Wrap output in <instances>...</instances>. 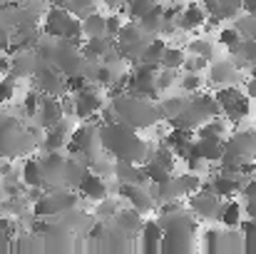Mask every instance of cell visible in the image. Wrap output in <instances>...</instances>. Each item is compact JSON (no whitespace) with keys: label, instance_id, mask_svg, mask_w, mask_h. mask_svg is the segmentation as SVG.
Returning a JSON list of instances; mask_svg holds the SVG:
<instances>
[{"label":"cell","instance_id":"cell-1","mask_svg":"<svg viewBox=\"0 0 256 254\" xmlns=\"http://www.w3.org/2000/svg\"><path fill=\"white\" fill-rule=\"evenodd\" d=\"M100 145L114 160L137 162V165H142L147 160V152L152 147L144 137H140V130H134L120 120L100 125Z\"/></svg>","mask_w":256,"mask_h":254},{"label":"cell","instance_id":"cell-2","mask_svg":"<svg viewBox=\"0 0 256 254\" xmlns=\"http://www.w3.org/2000/svg\"><path fill=\"white\" fill-rule=\"evenodd\" d=\"M157 224L162 227L160 254L192 252L194 237H196V217H192V212H186L184 207L174 212H160Z\"/></svg>","mask_w":256,"mask_h":254},{"label":"cell","instance_id":"cell-3","mask_svg":"<svg viewBox=\"0 0 256 254\" xmlns=\"http://www.w3.org/2000/svg\"><path fill=\"white\" fill-rule=\"evenodd\" d=\"M110 105H112L114 120H120V122H124V125H130L134 130H152L162 120L154 100H144V97L124 92L120 97H112Z\"/></svg>","mask_w":256,"mask_h":254},{"label":"cell","instance_id":"cell-4","mask_svg":"<svg viewBox=\"0 0 256 254\" xmlns=\"http://www.w3.org/2000/svg\"><path fill=\"white\" fill-rule=\"evenodd\" d=\"M256 160V130H239L232 137H224V152L216 162L222 172L239 174V167Z\"/></svg>","mask_w":256,"mask_h":254},{"label":"cell","instance_id":"cell-5","mask_svg":"<svg viewBox=\"0 0 256 254\" xmlns=\"http://www.w3.org/2000/svg\"><path fill=\"white\" fill-rule=\"evenodd\" d=\"M35 142L30 140L28 130H22V125L12 117H2L0 120V157L15 160L18 155L30 152Z\"/></svg>","mask_w":256,"mask_h":254},{"label":"cell","instance_id":"cell-6","mask_svg":"<svg viewBox=\"0 0 256 254\" xmlns=\"http://www.w3.org/2000/svg\"><path fill=\"white\" fill-rule=\"evenodd\" d=\"M214 97H216V102H219V107H222V115H224L232 125L242 122V120L249 115L252 100H249V97H246V92H242L236 85L219 87V90L214 92Z\"/></svg>","mask_w":256,"mask_h":254},{"label":"cell","instance_id":"cell-7","mask_svg":"<svg viewBox=\"0 0 256 254\" xmlns=\"http://www.w3.org/2000/svg\"><path fill=\"white\" fill-rule=\"evenodd\" d=\"M62 75H72V73H82L85 68V58L80 53V45H72L68 40H58L55 43V53L50 60Z\"/></svg>","mask_w":256,"mask_h":254},{"label":"cell","instance_id":"cell-8","mask_svg":"<svg viewBox=\"0 0 256 254\" xmlns=\"http://www.w3.org/2000/svg\"><path fill=\"white\" fill-rule=\"evenodd\" d=\"M186 207L196 219H219V209H222V199L214 192H192L186 194Z\"/></svg>","mask_w":256,"mask_h":254},{"label":"cell","instance_id":"cell-9","mask_svg":"<svg viewBox=\"0 0 256 254\" xmlns=\"http://www.w3.org/2000/svg\"><path fill=\"white\" fill-rule=\"evenodd\" d=\"M204 80L214 87H226V85H239L244 80V75L232 60H212V65H206Z\"/></svg>","mask_w":256,"mask_h":254},{"label":"cell","instance_id":"cell-10","mask_svg":"<svg viewBox=\"0 0 256 254\" xmlns=\"http://www.w3.org/2000/svg\"><path fill=\"white\" fill-rule=\"evenodd\" d=\"M72 95H75V117H82V120H90L92 115H97L104 105L102 92L90 83L85 87H80L78 92H72Z\"/></svg>","mask_w":256,"mask_h":254},{"label":"cell","instance_id":"cell-11","mask_svg":"<svg viewBox=\"0 0 256 254\" xmlns=\"http://www.w3.org/2000/svg\"><path fill=\"white\" fill-rule=\"evenodd\" d=\"M120 197H124L130 202V207H134L137 212H152L157 199L152 194V189L147 184H120Z\"/></svg>","mask_w":256,"mask_h":254},{"label":"cell","instance_id":"cell-12","mask_svg":"<svg viewBox=\"0 0 256 254\" xmlns=\"http://www.w3.org/2000/svg\"><path fill=\"white\" fill-rule=\"evenodd\" d=\"M38 120H40V127L42 130H48V127H52V125H58L62 117H65V112H62V105H60V97H52V95H45V97H40V105H38Z\"/></svg>","mask_w":256,"mask_h":254},{"label":"cell","instance_id":"cell-13","mask_svg":"<svg viewBox=\"0 0 256 254\" xmlns=\"http://www.w3.org/2000/svg\"><path fill=\"white\" fill-rule=\"evenodd\" d=\"M249 177H242V174H232V172H219L214 179H212V189L219 199H229L234 194L242 192V184L246 182Z\"/></svg>","mask_w":256,"mask_h":254},{"label":"cell","instance_id":"cell-14","mask_svg":"<svg viewBox=\"0 0 256 254\" xmlns=\"http://www.w3.org/2000/svg\"><path fill=\"white\" fill-rule=\"evenodd\" d=\"M72 20V13H68L65 8H50L48 10V15H45V25H42V30H45V35L48 38H55V40H60L62 35H65V28H68V23Z\"/></svg>","mask_w":256,"mask_h":254},{"label":"cell","instance_id":"cell-15","mask_svg":"<svg viewBox=\"0 0 256 254\" xmlns=\"http://www.w3.org/2000/svg\"><path fill=\"white\" fill-rule=\"evenodd\" d=\"M114 177L120 184H150L147 172L137 162H124V160H114Z\"/></svg>","mask_w":256,"mask_h":254},{"label":"cell","instance_id":"cell-16","mask_svg":"<svg viewBox=\"0 0 256 254\" xmlns=\"http://www.w3.org/2000/svg\"><path fill=\"white\" fill-rule=\"evenodd\" d=\"M232 63L239 68V70H249L252 65H256V40L254 38H242L232 50Z\"/></svg>","mask_w":256,"mask_h":254},{"label":"cell","instance_id":"cell-17","mask_svg":"<svg viewBox=\"0 0 256 254\" xmlns=\"http://www.w3.org/2000/svg\"><path fill=\"white\" fill-rule=\"evenodd\" d=\"M204 20H206V10L202 5H196V3H189V5H182V13L176 18V28L179 30H186V33L202 30Z\"/></svg>","mask_w":256,"mask_h":254},{"label":"cell","instance_id":"cell-18","mask_svg":"<svg viewBox=\"0 0 256 254\" xmlns=\"http://www.w3.org/2000/svg\"><path fill=\"white\" fill-rule=\"evenodd\" d=\"M140 249L144 254H160V242H162V227L157 219H147L140 227Z\"/></svg>","mask_w":256,"mask_h":254},{"label":"cell","instance_id":"cell-19","mask_svg":"<svg viewBox=\"0 0 256 254\" xmlns=\"http://www.w3.org/2000/svg\"><path fill=\"white\" fill-rule=\"evenodd\" d=\"M78 192H80L82 197H87V199H92V202H100V199L107 197V184L102 182V177H100L97 172L87 169L85 177H82L80 184H78Z\"/></svg>","mask_w":256,"mask_h":254},{"label":"cell","instance_id":"cell-20","mask_svg":"<svg viewBox=\"0 0 256 254\" xmlns=\"http://www.w3.org/2000/svg\"><path fill=\"white\" fill-rule=\"evenodd\" d=\"M192 140H194V130H184V127H172L170 132L164 135V145L172 147V152L176 157H182V160L186 157Z\"/></svg>","mask_w":256,"mask_h":254},{"label":"cell","instance_id":"cell-21","mask_svg":"<svg viewBox=\"0 0 256 254\" xmlns=\"http://www.w3.org/2000/svg\"><path fill=\"white\" fill-rule=\"evenodd\" d=\"M38 63L40 60H38L35 50H22L20 55H10V73L8 75H12V78H28V75L35 73Z\"/></svg>","mask_w":256,"mask_h":254},{"label":"cell","instance_id":"cell-22","mask_svg":"<svg viewBox=\"0 0 256 254\" xmlns=\"http://www.w3.org/2000/svg\"><path fill=\"white\" fill-rule=\"evenodd\" d=\"M112 40L114 38H107V35H92V38H85L80 43V53L85 60H102V55L112 48Z\"/></svg>","mask_w":256,"mask_h":254},{"label":"cell","instance_id":"cell-23","mask_svg":"<svg viewBox=\"0 0 256 254\" xmlns=\"http://www.w3.org/2000/svg\"><path fill=\"white\" fill-rule=\"evenodd\" d=\"M142 212H137L134 207H127V209H117L114 212V227L122 232V234H137L140 227H142Z\"/></svg>","mask_w":256,"mask_h":254},{"label":"cell","instance_id":"cell-24","mask_svg":"<svg viewBox=\"0 0 256 254\" xmlns=\"http://www.w3.org/2000/svg\"><path fill=\"white\" fill-rule=\"evenodd\" d=\"M68 132H70V125H68L65 117H62L58 125L48 127V135H45V140H42V147H45L48 152H60V147L68 145Z\"/></svg>","mask_w":256,"mask_h":254},{"label":"cell","instance_id":"cell-25","mask_svg":"<svg viewBox=\"0 0 256 254\" xmlns=\"http://www.w3.org/2000/svg\"><path fill=\"white\" fill-rule=\"evenodd\" d=\"M242 214H244V207L229 197L226 202H222L219 222H222L224 227H229V229H239V224H242Z\"/></svg>","mask_w":256,"mask_h":254},{"label":"cell","instance_id":"cell-26","mask_svg":"<svg viewBox=\"0 0 256 254\" xmlns=\"http://www.w3.org/2000/svg\"><path fill=\"white\" fill-rule=\"evenodd\" d=\"M162 13H164V8L157 3L154 8H150V10L137 20V25H140L144 33H150V35H160V30H162Z\"/></svg>","mask_w":256,"mask_h":254},{"label":"cell","instance_id":"cell-27","mask_svg":"<svg viewBox=\"0 0 256 254\" xmlns=\"http://www.w3.org/2000/svg\"><path fill=\"white\" fill-rule=\"evenodd\" d=\"M164 48H167V43L162 40V38H152L144 48H142V53H140V63H147V65H160V58H162V53H164Z\"/></svg>","mask_w":256,"mask_h":254},{"label":"cell","instance_id":"cell-28","mask_svg":"<svg viewBox=\"0 0 256 254\" xmlns=\"http://www.w3.org/2000/svg\"><path fill=\"white\" fill-rule=\"evenodd\" d=\"M80 25H82V35H85V38L104 35V15H100L97 10L82 15V18H80Z\"/></svg>","mask_w":256,"mask_h":254},{"label":"cell","instance_id":"cell-29","mask_svg":"<svg viewBox=\"0 0 256 254\" xmlns=\"http://www.w3.org/2000/svg\"><path fill=\"white\" fill-rule=\"evenodd\" d=\"M244 252V239L242 234H236V229H229L226 232H219V242H216V252Z\"/></svg>","mask_w":256,"mask_h":254},{"label":"cell","instance_id":"cell-30","mask_svg":"<svg viewBox=\"0 0 256 254\" xmlns=\"http://www.w3.org/2000/svg\"><path fill=\"white\" fill-rule=\"evenodd\" d=\"M194 135H196V137H224V135H226V122H224L222 117H212V120H206L204 125H199V127L194 130Z\"/></svg>","mask_w":256,"mask_h":254},{"label":"cell","instance_id":"cell-31","mask_svg":"<svg viewBox=\"0 0 256 254\" xmlns=\"http://www.w3.org/2000/svg\"><path fill=\"white\" fill-rule=\"evenodd\" d=\"M239 13H242V0H219L212 15L222 23V20H234Z\"/></svg>","mask_w":256,"mask_h":254},{"label":"cell","instance_id":"cell-32","mask_svg":"<svg viewBox=\"0 0 256 254\" xmlns=\"http://www.w3.org/2000/svg\"><path fill=\"white\" fill-rule=\"evenodd\" d=\"M22 182L28 187H42V172H40V160H25L22 165ZM45 189V187H42Z\"/></svg>","mask_w":256,"mask_h":254},{"label":"cell","instance_id":"cell-33","mask_svg":"<svg viewBox=\"0 0 256 254\" xmlns=\"http://www.w3.org/2000/svg\"><path fill=\"white\" fill-rule=\"evenodd\" d=\"M184 50L182 48H172L167 45L162 58H160V68H170V70H182V63H184Z\"/></svg>","mask_w":256,"mask_h":254},{"label":"cell","instance_id":"cell-34","mask_svg":"<svg viewBox=\"0 0 256 254\" xmlns=\"http://www.w3.org/2000/svg\"><path fill=\"white\" fill-rule=\"evenodd\" d=\"M157 3H160V0H127L122 10H124V15H130V20H140V18H142L150 8H154Z\"/></svg>","mask_w":256,"mask_h":254},{"label":"cell","instance_id":"cell-35","mask_svg":"<svg viewBox=\"0 0 256 254\" xmlns=\"http://www.w3.org/2000/svg\"><path fill=\"white\" fill-rule=\"evenodd\" d=\"M186 50H189L192 55H199V58H204L206 63H212V60L216 58V48H214L209 40H189Z\"/></svg>","mask_w":256,"mask_h":254},{"label":"cell","instance_id":"cell-36","mask_svg":"<svg viewBox=\"0 0 256 254\" xmlns=\"http://www.w3.org/2000/svg\"><path fill=\"white\" fill-rule=\"evenodd\" d=\"M239 229H242V239H244V252H256V222L254 219H242V224H239Z\"/></svg>","mask_w":256,"mask_h":254},{"label":"cell","instance_id":"cell-37","mask_svg":"<svg viewBox=\"0 0 256 254\" xmlns=\"http://www.w3.org/2000/svg\"><path fill=\"white\" fill-rule=\"evenodd\" d=\"M35 217H50V214H60L58 212V207H55V202H52V197H50V192L45 194L42 192V197H38L35 199Z\"/></svg>","mask_w":256,"mask_h":254},{"label":"cell","instance_id":"cell-38","mask_svg":"<svg viewBox=\"0 0 256 254\" xmlns=\"http://www.w3.org/2000/svg\"><path fill=\"white\" fill-rule=\"evenodd\" d=\"M204 78H202V73H186V75H182V80H179V87L186 92V95H192V92H199L202 87H204Z\"/></svg>","mask_w":256,"mask_h":254},{"label":"cell","instance_id":"cell-39","mask_svg":"<svg viewBox=\"0 0 256 254\" xmlns=\"http://www.w3.org/2000/svg\"><path fill=\"white\" fill-rule=\"evenodd\" d=\"M206 65H209V63H206L204 58H199V55H192V53H189V55H184L182 70H184V73H204V70H206Z\"/></svg>","mask_w":256,"mask_h":254},{"label":"cell","instance_id":"cell-40","mask_svg":"<svg viewBox=\"0 0 256 254\" xmlns=\"http://www.w3.org/2000/svg\"><path fill=\"white\" fill-rule=\"evenodd\" d=\"M174 83H176V70H170V68H160V70H157V87H160L162 95H164Z\"/></svg>","mask_w":256,"mask_h":254},{"label":"cell","instance_id":"cell-41","mask_svg":"<svg viewBox=\"0 0 256 254\" xmlns=\"http://www.w3.org/2000/svg\"><path fill=\"white\" fill-rule=\"evenodd\" d=\"M97 8V0H70V13L75 15V18H82L87 13H92Z\"/></svg>","mask_w":256,"mask_h":254},{"label":"cell","instance_id":"cell-42","mask_svg":"<svg viewBox=\"0 0 256 254\" xmlns=\"http://www.w3.org/2000/svg\"><path fill=\"white\" fill-rule=\"evenodd\" d=\"M239 40H242V35L236 33V28H234V25H232V28H222V30H219V43H222L226 50H232Z\"/></svg>","mask_w":256,"mask_h":254},{"label":"cell","instance_id":"cell-43","mask_svg":"<svg viewBox=\"0 0 256 254\" xmlns=\"http://www.w3.org/2000/svg\"><path fill=\"white\" fill-rule=\"evenodd\" d=\"M12 95H15V78H12V75H8V78H2V80H0V105L10 102V100H12Z\"/></svg>","mask_w":256,"mask_h":254},{"label":"cell","instance_id":"cell-44","mask_svg":"<svg viewBox=\"0 0 256 254\" xmlns=\"http://www.w3.org/2000/svg\"><path fill=\"white\" fill-rule=\"evenodd\" d=\"M120 28H122V18H120V13L104 15V35H107V38H114V35L120 33Z\"/></svg>","mask_w":256,"mask_h":254},{"label":"cell","instance_id":"cell-45","mask_svg":"<svg viewBox=\"0 0 256 254\" xmlns=\"http://www.w3.org/2000/svg\"><path fill=\"white\" fill-rule=\"evenodd\" d=\"M90 83L82 73H72V75H65V92H78L80 87H85Z\"/></svg>","mask_w":256,"mask_h":254},{"label":"cell","instance_id":"cell-46","mask_svg":"<svg viewBox=\"0 0 256 254\" xmlns=\"http://www.w3.org/2000/svg\"><path fill=\"white\" fill-rule=\"evenodd\" d=\"M40 97H42V92H38V90H30V92L25 95V102H22V107H25V112H28V115H35V112H38Z\"/></svg>","mask_w":256,"mask_h":254},{"label":"cell","instance_id":"cell-47","mask_svg":"<svg viewBox=\"0 0 256 254\" xmlns=\"http://www.w3.org/2000/svg\"><path fill=\"white\" fill-rule=\"evenodd\" d=\"M114 212H117V204H114L110 197L100 199V209H97V214H100V219H102V222H104L107 217H114Z\"/></svg>","mask_w":256,"mask_h":254},{"label":"cell","instance_id":"cell-48","mask_svg":"<svg viewBox=\"0 0 256 254\" xmlns=\"http://www.w3.org/2000/svg\"><path fill=\"white\" fill-rule=\"evenodd\" d=\"M216 242H219V229H206L204 232V249L216 252Z\"/></svg>","mask_w":256,"mask_h":254},{"label":"cell","instance_id":"cell-49","mask_svg":"<svg viewBox=\"0 0 256 254\" xmlns=\"http://www.w3.org/2000/svg\"><path fill=\"white\" fill-rule=\"evenodd\" d=\"M239 194H244V199H256V174L249 177V179L242 184V192H239Z\"/></svg>","mask_w":256,"mask_h":254},{"label":"cell","instance_id":"cell-50","mask_svg":"<svg viewBox=\"0 0 256 254\" xmlns=\"http://www.w3.org/2000/svg\"><path fill=\"white\" fill-rule=\"evenodd\" d=\"M104 232H107V224L100 219V222H94V227H90V239H102Z\"/></svg>","mask_w":256,"mask_h":254},{"label":"cell","instance_id":"cell-51","mask_svg":"<svg viewBox=\"0 0 256 254\" xmlns=\"http://www.w3.org/2000/svg\"><path fill=\"white\" fill-rule=\"evenodd\" d=\"M8 48H10V35H8V30L0 28V53H8Z\"/></svg>","mask_w":256,"mask_h":254},{"label":"cell","instance_id":"cell-52","mask_svg":"<svg viewBox=\"0 0 256 254\" xmlns=\"http://www.w3.org/2000/svg\"><path fill=\"white\" fill-rule=\"evenodd\" d=\"M102 3H104L112 13H120V10L124 8V3H127V0H102Z\"/></svg>","mask_w":256,"mask_h":254},{"label":"cell","instance_id":"cell-53","mask_svg":"<svg viewBox=\"0 0 256 254\" xmlns=\"http://www.w3.org/2000/svg\"><path fill=\"white\" fill-rule=\"evenodd\" d=\"M246 97H249V100H256V78H249V80H246Z\"/></svg>","mask_w":256,"mask_h":254},{"label":"cell","instance_id":"cell-54","mask_svg":"<svg viewBox=\"0 0 256 254\" xmlns=\"http://www.w3.org/2000/svg\"><path fill=\"white\" fill-rule=\"evenodd\" d=\"M242 10H244V13H252V15H256V0H242Z\"/></svg>","mask_w":256,"mask_h":254},{"label":"cell","instance_id":"cell-55","mask_svg":"<svg viewBox=\"0 0 256 254\" xmlns=\"http://www.w3.org/2000/svg\"><path fill=\"white\" fill-rule=\"evenodd\" d=\"M0 73H10V55H0Z\"/></svg>","mask_w":256,"mask_h":254},{"label":"cell","instance_id":"cell-56","mask_svg":"<svg viewBox=\"0 0 256 254\" xmlns=\"http://www.w3.org/2000/svg\"><path fill=\"white\" fill-rule=\"evenodd\" d=\"M50 5H55V8H65V10H68V8H70V0H50ZM68 13H70V10H68Z\"/></svg>","mask_w":256,"mask_h":254},{"label":"cell","instance_id":"cell-57","mask_svg":"<svg viewBox=\"0 0 256 254\" xmlns=\"http://www.w3.org/2000/svg\"><path fill=\"white\" fill-rule=\"evenodd\" d=\"M249 75H252V78H256V65H252V68H249Z\"/></svg>","mask_w":256,"mask_h":254},{"label":"cell","instance_id":"cell-58","mask_svg":"<svg viewBox=\"0 0 256 254\" xmlns=\"http://www.w3.org/2000/svg\"><path fill=\"white\" fill-rule=\"evenodd\" d=\"M0 120H2V112H0Z\"/></svg>","mask_w":256,"mask_h":254}]
</instances>
